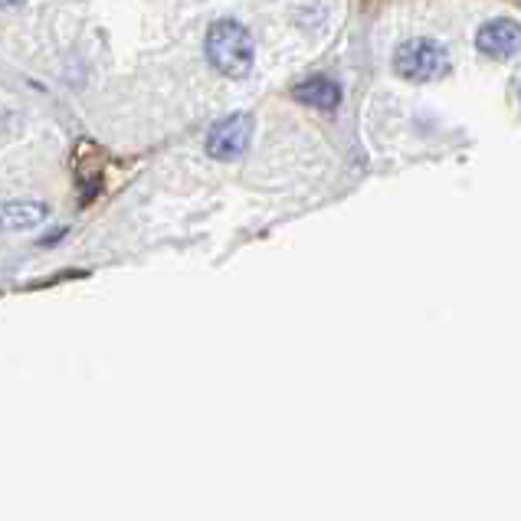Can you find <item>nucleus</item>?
I'll list each match as a JSON object with an SVG mask.
<instances>
[{"instance_id":"1","label":"nucleus","mask_w":521,"mask_h":521,"mask_svg":"<svg viewBox=\"0 0 521 521\" xmlns=\"http://www.w3.org/2000/svg\"><path fill=\"white\" fill-rule=\"evenodd\" d=\"M204 53L210 59V66L217 69L220 76L227 79H243L250 76L253 59H256V43L250 37V30L236 20H217L207 30Z\"/></svg>"},{"instance_id":"2","label":"nucleus","mask_w":521,"mask_h":521,"mask_svg":"<svg viewBox=\"0 0 521 521\" xmlns=\"http://www.w3.org/2000/svg\"><path fill=\"white\" fill-rule=\"evenodd\" d=\"M394 69L407 82H436L449 73V53L430 37H413L397 46Z\"/></svg>"},{"instance_id":"3","label":"nucleus","mask_w":521,"mask_h":521,"mask_svg":"<svg viewBox=\"0 0 521 521\" xmlns=\"http://www.w3.org/2000/svg\"><path fill=\"white\" fill-rule=\"evenodd\" d=\"M246 145H250V118L236 112V115L220 118V122L210 128L204 148L213 161H233L243 155Z\"/></svg>"},{"instance_id":"4","label":"nucleus","mask_w":521,"mask_h":521,"mask_svg":"<svg viewBox=\"0 0 521 521\" xmlns=\"http://www.w3.org/2000/svg\"><path fill=\"white\" fill-rule=\"evenodd\" d=\"M476 46H479V53L495 56V59L515 56L518 53V23L515 20H489L476 33Z\"/></svg>"},{"instance_id":"5","label":"nucleus","mask_w":521,"mask_h":521,"mask_svg":"<svg viewBox=\"0 0 521 521\" xmlns=\"http://www.w3.org/2000/svg\"><path fill=\"white\" fill-rule=\"evenodd\" d=\"M292 99L299 102V105H309V109H338V102H341V89H338V82H331V79H305L299 82V86L292 89Z\"/></svg>"},{"instance_id":"6","label":"nucleus","mask_w":521,"mask_h":521,"mask_svg":"<svg viewBox=\"0 0 521 521\" xmlns=\"http://www.w3.org/2000/svg\"><path fill=\"white\" fill-rule=\"evenodd\" d=\"M46 217L43 204H30V200H10L0 204V230H30Z\"/></svg>"}]
</instances>
